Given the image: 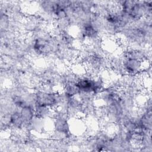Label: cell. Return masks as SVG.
<instances>
[{"label":"cell","instance_id":"1","mask_svg":"<svg viewBox=\"0 0 152 152\" xmlns=\"http://www.w3.org/2000/svg\"><path fill=\"white\" fill-rule=\"evenodd\" d=\"M122 65L126 75L131 76L135 77L144 69V61L137 59L123 56Z\"/></svg>","mask_w":152,"mask_h":152}]
</instances>
